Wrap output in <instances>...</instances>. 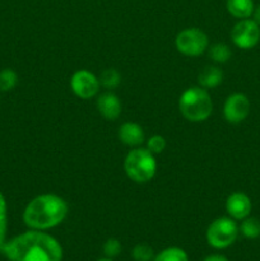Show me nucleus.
<instances>
[{"label": "nucleus", "mask_w": 260, "mask_h": 261, "mask_svg": "<svg viewBox=\"0 0 260 261\" xmlns=\"http://www.w3.org/2000/svg\"><path fill=\"white\" fill-rule=\"evenodd\" d=\"M0 252L9 261H61L63 247L48 233L37 229L20 233L5 241Z\"/></svg>", "instance_id": "nucleus-1"}, {"label": "nucleus", "mask_w": 260, "mask_h": 261, "mask_svg": "<svg viewBox=\"0 0 260 261\" xmlns=\"http://www.w3.org/2000/svg\"><path fill=\"white\" fill-rule=\"evenodd\" d=\"M68 214L65 200L55 194H42L33 198L23 212V222L31 229L46 231L59 226Z\"/></svg>", "instance_id": "nucleus-2"}, {"label": "nucleus", "mask_w": 260, "mask_h": 261, "mask_svg": "<svg viewBox=\"0 0 260 261\" xmlns=\"http://www.w3.org/2000/svg\"><path fill=\"white\" fill-rule=\"evenodd\" d=\"M181 115L191 122L205 121L213 112V102L203 87H190L178 99Z\"/></svg>", "instance_id": "nucleus-3"}, {"label": "nucleus", "mask_w": 260, "mask_h": 261, "mask_svg": "<svg viewBox=\"0 0 260 261\" xmlns=\"http://www.w3.org/2000/svg\"><path fill=\"white\" fill-rule=\"evenodd\" d=\"M127 177L137 184L149 182L157 171V162L153 153L147 148H135L127 153L124 162Z\"/></svg>", "instance_id": "nucleus-4"}, {"label": "nucleus", "mask_w": 260, "mask_h": 261, "mask_svg": "<svg viewBox=\"0 0 260 261\" xmlns=\"http://www.w3.org/2000/svg\"><path fill=\"white\" fill-rule=\"evenodd\" d=\"M239 227L231 217H219L209 224L206 241L214 249H227L237 239Z\"/></svg>", "instance_id": "nucleus-5"}, {"label": "nucleus", "mask_w": 260, "mask_h": 261, "mask_svg": "<svg viewBox=\"0 0 260 261\" xmlns=\"http://www.w3.org/2000/svg\"><path fill=\"white\" fill-rule=\"evenodd\" d=\"M178 53L186 56H199L208 48V36L199 28H186L178 32L175 41Z\"/></svg>", "instance_id": "nucleus-6"}, {"label": "nucleus", "mask_w": 260, "mask_h": 261, "mask_svg": "<svg viewBox=\"0 0 260 261\" xmlns=\"http://www.w3.org/2000/svg\"><path fill=\"white\" fill-rule=\"evenodd\" d=\"M231 38L237 47L250 50L260 41V25L254 19H240L232 28Z\"/></svg>", "instance_id": "nucleus-7"}, {"label": "nucleus", "mask_w": 260, "mask_h": 261, "mask_svg": "<svg viewBox=\"0 0 260 261\" xmlns=\"http://www.w3.org/2000/svg\"><path fill=\"white\" fill-rule=\"evenodd\" d=\"M99 81L93 73L88 70H78L70 79L71 91L82 99H89L99 91Z\"/></svg>", "instance_id": "nucleus-8"}, {"label": "nucleus", "mask_w": 260, "mask_h": 261, "mask_svg": "<svg viewBox=\"0 0 260 261\" xmlns=\"http://www.w3.org/2000/svg\"><path fill=\"white\" fill-rule=\"evenodd\" d=\"M250 114V101L245 94L233 93L226 99L223 106L224 119L229 124H240Z\"/></svg>", "instance_id": "nucleus-9"}, {"label": "nucleus", "mask_w": 260, "mask_h": 261, "mask_svg": "<svg viewBox=\"0 0 260 261\" xmlns=\"http://www.w3.org/2000/svg\"><path fill=\"white\" fill-rule=\"evenodd\" d=\"M251 200L246 194L241 193V191H236L232 193L231 195L227 198L226 201V209L228 216L235 221H242L246 217H249L250 212H251Z\"/></svg>", "instance_id": "nucleus-10"}, {"label": "nucleus", "mask_w": 260, "mask_h": 261, "mask_svg": "<svg viewBox=\"0 0 260 261\" xmlns=\"http://www.w3.org/2000/svg\"><path fill=\"white\" fill-rule=\"evenodd\" d=\"M97 110L106 120H116L121 114V102L112 92L99 94L96 102Z\"/></svg>", "instance_id": "nucleus-11"}, {"label": "nucleus", "mask_w": 260, "mask_h": 261, "mask_svg": "<svg viewBox=\"0 0 260 261\" xmlns=\"http://www.w3.org/2000/svg\"><path fill=\"white\" fill-rule=\"evenodd\" d=\"M119 138L121 143L129 147H139L145 140L144 132L137 122H125L119 129Z\"/></svg>", "instance_id": "nucleus-12"}, {"label": "nucleus", "mask_w": 260, "mask_h": 261, "mask_svg": "<svg viewBox=\"0 0 260 261\" xmlns=\"http://www.w3.org/2000/svg\"><path fill=\"white\" fill-rule=\"evenodd\" d=\"M200 87L205 89H212L218 87L223 82V71L218 66H206L198 76Z\"/></svg>", "instance_id": "nucleus-13"}, {"label": "nucleus", "mask_w": 260, "mask_h": 261, "mask_svg": "<svg viewBox=\"0 0 260 261\" xmlns=\"http://www.w3.org/2000/svg\"><path fill=\"white\" fill-rule=\"evenodd\" d=\"M252 0H227V10L229 14L239 19H247L254 13Z\"/></svg>", "instance_id": "nucleus-14"}, {"label": "nucleus", "mask_w": 260, "mask_h": 261, "mask_svg": "<svg viewBox=\"0 0 260 261\" xmlns=\"http://www.w3.org/2000/svg\"><path fill=\"white\" fill-rule=\"evenodd\" d=\"M240 232L246 239H257L260 236V221L257 218H254V217H246L245 219H242Z\"/></svg>", "instance_id": "nucleus-15"}, {"label": "nucleus", "mask_w": 260, "mask_h": 261, "mask_svg": "<svg viewBox=\"0 0 260 261\" xmlns=\"http://www.w3.org/2000/svg\"><path fill=\"white\" fill-rule=\"evenodd\" d=\"M153 261H189L188 254L180 247H167L154 256Z\"/></svg>", "instance_id": "nucleus-16"}, {"label": "nucleus", "mask_w": 260, "mask_h": 261, "mask_svg": "<svg viewBox=\"0 0 260 261\" xmlns=\"http://www.w3.org/2000/svg\"><path fill=\"white\" fill-rule=\"evenodd\" d=\"M231 48H229V46L226 45V43H214L213 46L209 47V58L213 61H216V63H227V61L231 59Z\"/></svg>", "instance_id": "nucleus-17"}, {"label": "nucleus", "mask_w": 260, "mask_h": 261, "mask_svg": "<svg viewBox=\"0 0 260 261\" xmlns=\"http://www.w3.org/2000/svg\"><path fill=\"white\" fill-rule=\"evenodd\" d=\"M99 84L106 89H115L121 83V74L116 69H106L99 75Z\"/></svg>", "instance_id": "nucleus-18"}, {"label": "nucleus", "mask_w": 260, "mask_h": 261, "mask_svg": "<svg viewBox=\"0 0 260 261\" xmlns=\"http://www.w3.org/2000/svg\"><path fill=\"white\" fill-rule=\"evenodd\" d=\"M18 75L13 69H3L0 71V92H9L17 86Z\"/></svg>", "instance_id": "nucleus-19"}, {"label": "nucleus", "mask_w": 260, "mask_h": 261, "mask_svg": "<svg viewBox=\"0 0 260 261\" xmlns=\"http://www.w3.org/2000/svg\"><path fill=\"white\" fill-rule=\"evenodd\" d=\"M8 229V206L4 195L0 193V247L7 241Z\"/></svg>", "instance_id": "nucleus-20"}, {"label": "nucleus", "mask_w": 260, "mask_h": 261, "mask_svg": "<svg viewBox=\"0 0 260 261\" xmlns=\"http://www.w3.org/2000/svg\"><path fill=\"white\" fill-rule=\"evenodd\" d=\"M133 257L135 261H152L154 260V252L149 245L138 244L133 249Z\"/></svg>", "instance_id": "nucleus-21"}, {"label": "nucleus", "mask_w": 260, "mask_h": 261, "mask_svg": "<svg viewBox=\"0 0 260 261\" xmlns=\"http://www.w3.org/2000/svg\"><path fill=\"white\" fill-rule=\"evenodd\" d=\"M166 148V139L162 135H152L147 140V149L153 154H160L165 150Z\"/></svg>", "instance_id": "nucleus-22"}, {"label": "nucleus", "mask_w": 260, "mask_h": 261, "mask_svg": "<svg viewBox=\"0 0 260 261\" xmlns=\"http://www.w3.org/2000/svg\"><path fill=\"white\" fill-rule=\"evenodd\" d=\"M121 250H122L121 244H120L119 240L116 239H109L103 244V254L105 256L110 257V259L117 256V255L121 252Z\"/></svg>", "instance_id": "nucleus-23"}, {"label": "nucleus", "mask_w": 260, "mask_h": 261, "mask_svg": "<svg viewBox=\"0 0 260 261\" xmlns=\"http://www.w3.org/2000/svg\"><path fill=\"white\" fill-rule=\"evenodd\" d=\"M203 261H228V259L224 257L223 255H209Z\"/></svg>", "instance_id": "nucleus-24"}, {"label": "nucleus", "mask_w": 260, "mask_h": 261, "mask_svg": "<svg viewBox=\"0 0 260 261\" xmlns=\"http://www.w3.org/2000/svg\"><path fill=\"white\" fill-rule=\"evenodd\" d=\"M252 15H254V20L257 23V24L260 25V5L257 8H255L254 9V13H252Z\"/></svg>", "instance_id": "nucleus-25"}, {"label": "nucleus", "mask_w": 260, "mask_h": 261, "mask_svg": "<svg viewBox=\"0 0 260 261\" xmlns=\"http://www.w3.org/2000/svg\"><path fill=\"white\" fill-rule=\"evenodd\" d=\"M97 261H112L110 257H105V259H98Z\"/></svg>", "instance_id": "nucleus-26"}]
</instances>
